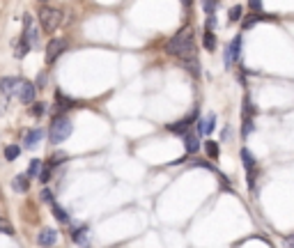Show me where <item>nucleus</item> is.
Masks as SVG:
<instances>
[{"instance_id": "obj_1", "label": "nucleus", "mask_w": 294, "mask_h": 248, "mask_svg": "<svg viewBox=\"0 0 294 248\" xmlns=\"http://www.w3.org/2000/svg\"><path fill=\"white\" fill-rule=\"evenodd\" d=\"M166 51L170 55H177V58H193L195 55V39L191 30H180L173 39L166 44Z\"/></svg>"}, {"instance_id": "obj_2", "label": "nucleus", "mask_w": 294, "mask_h": 248, "mask_svg": "<svg viewBox=\"0 0 294 248\" xmlns=\"http://www.w3.org/2000/svg\"><path fill=\"white\" fill-rule=\"evenodd\" d=\"M39 23L46 33H55L62 23V12L58 7H51V5H44L39 9Z\"/></svg>"}, {"instance_id": "obj_3", "label": "nucleus", "mask_w": 294, "mask_h": 248, "mask_svg": "<svg viewBox=\"0 0 294 248\" xmlns=\"http://www.w3.org/2000/svg\"><path fill=\"white\" fill-rule=\"evenodd\" d=\"M74 127H72V122L67 120V117H55L53 124H51V129H48V138L58 145V142H65L72 136Z\"/></svg>"}, {"instance_id": "obj_4", "label": "nucleus", "mask_w": 294, "mask_h": 248, "mask_svg": "<svg viewBox=\"0 0 294 248\" xmlns=\"http://www.w3.org/2000/svg\"><path fill=\"white\" fill-rule=\"evenodd\" d=\"M21 78L16 76H5V78H0V92L2 97H14V94H19V87H21Z\"/></svg>"}, {"instance_id": "obj_5", "label": "nucleus", "mask_w": 294, "mask_h": 248, "mask_svg": "<svg viewBox=\"0 0 294 248\" xmlns=\"http://www.w3.org/2000/svg\"><path fill=\"white\" fill-rule=\"evenodd\" d=\"M65 48H67V39H62V37L51 39V41H48V46H46V60L53 62L60 53H65Z\"/></svg>"}, {"instance_id": "obj_6", "label": "nucleus", "mask_w": 294, "mask_h": 248, "mask_svg": "<svg viewBox=\"0 0 294 248\" xmlns=\"http://www.w3.org/2000/svg\"><path fill=\"white\" fill-rule=\"evenodd\" d=\"M241 159H244V166H246V177H248V188L253 191L255 188V159L251 156L246 147L241 149Z\"/></svg>"}, {"instance_id": "obj_7", "label": "nucleus", "mask_w": 294, "mask_h": 248, "mask_svg": "<svg viewBox=\"0 0 294 248\" xmlns=\"http://www.w3.org/2000/svg\"><path fill=\"white\" fill-rule=\"evenodd\" d=\"M241 58V35L239 37H234L232 41H230V46L225 48V65L230 67L234 60H239Z\"/></svg>"}, {"instance_id": "obj_8", "label": "nucleus", "mask_w": 294, "mask_h": 248, "mask_svg": "<svg viewBox=\"0 0 294 248\" xmlns=\"http://www.w3.org/2000/svg\"><path fill=\"white\" fill-rule=\"evenodd\" d=\"M55 242H58V232H55L53 228H44L39 235H37V244H39L41 248L55 246Z\"/></svg>"}, {"instance_id": "obj_9", "label": "nucleus", "mask_w": 294, "mask_h": 248, "mask_svg": "<svg viewBox=\"0 0 294 248\" xmlns=\"http://www.w3.org/2000/svg\"><path fill=\"white\" fill-rule=\"evenodd\" d=\"M35 94H37V87H35L33 83L23 81V83H21V87H19V94H16V97H19L23 104H33V101H35Z\"/></svg>"}, {"instance_id": "obj_10", "label": "nucleus", "mask_w": 294, "mask_h": 248, "mask_svg": "<svg viewBox=\"0 0 294 248\" xmlns=\"http://www.w3.org/2000/svg\"><path fill=\"white\" fill-rule=\"evenodd\" d=\"M216 127V115L209 113L205 120H198V124H195V129H198V136H209L212 131H214Z\"/></svg>"}, {"instance_id": "obj_11", "label": "nucleus", "mask_w": 294, "mask_h": 248, "mask_svg": "<svg viewBox=\"0 0 294 248\" xmlns=\"http://www.w3.org/2000/svg\"><path fill=\"white\" fill-rule=\"evenodd\" d=\"M195 117H198V113H191V117H186V120H182V122H177V124H170V131H173V134H182V136H186L188 134V124H191V122L195 120Z\"/></svg>"}, {"instance_id": "obj_12", "label": "nucleus", "mask_w": 294, "mask_h": 248, "mask_svg": "<svg viewBox=\"0 0 294 248\" xmlns=\"http://www.w3.org/2000/svg\"><path fill=\"white\" fill-rule=\"evenodd\" d=\"M184 145H186V152H188V154H195V152L200 149V141H198V136H193V134H186V136H184Z\"/></svg>"}, {"instance_id": "obj_13", "label": "nucleus", "mask_w": 294, "mask_h": 248, "mask_svg": "<svg viewBox=\"0 0 294 248\" xmlns=\"http://www.w3.org/2000/svg\"><path fill=\"white\" fill-rule=\"evenodd\" d=\"M41 136H44V131H41V129H35V131L26 134V138H23V145H26V147H35V145L41 141Z\"/></svg>"}, {"instance_id": "obj_14", "label": "nucleus", "mask_w": 294, "mask_h": 248, "mask_svg": "<svg viewBox=\"0 0 294 248\" xmlns=\"http://www.w3.org/2000/svg\"><path fill=\"white\" fill-rule=\"evenodd\" d=\"M14 191H19V193H28V188H30V181H28L26 175H16L14 177Z\"/></svg>"}, {"instance_id": "obj_15", "label": "nucleus", "mask_w": 294, "mask_h": 248, "mask_svg": "<svg viewBox=\"0 0 294 248\" xmlns=\"http://www.w3.org/2000/svg\"><path fill=\"white\" fill-rule=\"evenodd\" d=\"M51 209H53V216H55V218H58L60 223H69V221H72V218H69V214L60 207V205H55V202H53V205H51Z\"/></svg>"}, {"instance_id": "obj_16", "label": "nucleus", "mask_w": 294, "mask_h": 248, "mask_svg": "<svg viewBox=\"0 0 294 248\" xmlns=\"http://www.w3.org/2000/svg\"><path fill=\"white\" fill-rule=\"evenodd\" d=\"M202 44H205V48H207V51H214V48H216V37H214V33H212V30H205Z\"/></svg>"}, {"instance_id": "obj_17", "label": "nucleus", "mask_w": 294, "mask_h": 248, "mask_svg": "<svg viewBox=\"0 0 294 248\" xmlns=\"http://www.w3.org/2000/svg\"><path fill=\"white\" fill-rule=\"evenodd\" d=\"M205 149H207V154L212 156V159H219V142H214V141L205 142Z\"/></svg>"}, {"instance_id": "obj_18", "label": "nucleus", "mask_w": 294, "mask_h": 248, "mask_svg": "<svg viewBox=\"0 0 294 248\" xmlns=\"http://www.w3.org/2000/svg\"><path fill=\"white\" fill-rule=\"evenodd\" d=\"M39 170H41V161H39V159H35V161H30V168H28V175H26V177L30 179V177H35V175L39 173Z\"/></svg>"}, {"instance_id": "obj_19", "label": "nucleus", "mask_w": 294, "mask_h": 248, "mask_svg": "<svg viewBox=\"0 0 294 248\" xmlns=\"http://www.w3.org/2000/svg\"><path fill=\"white\" fill-rule=\"evenodd\" d=\"M19 152H21V149L16 147V145H9V147L5 149V159H7V161H14V159L19 156Z\"/></svg>"}, {"instance_id": "obj_20", "label": "nucleus", "mask_w": 294, "mask_h": 248, "mask_svg": "<svg viewBox=\"0 0 294 248\" xmlns=\"http://www.w3.org/2000/svg\"><path fill=\"white\" fill-rule=\"evenodd\" d=\"M0 232H2V235H12V232H14L12 223L7 221V218H2V216H0Z\"/></svg>"}, {"instance_id": "obj_21", "label": "nucleus", "mask_w": 294, "mask_h": 248, "mask_svg": "<svg viewBox=\"0 0 294 248\" xmlns=\"http://www.w3.org/2000/svg\"><path fill=\"white\" fill-rule=\"evenodd\" d=\"M241 14H244V9H241L239 5H234L232 9H230V21H232V23H234V21H241V19H244Z\"/></svg>"}, {"instance_id": "obj_22", "label": "nucleus", "mask_w": 294, "mask_h": 248, "mask_svg": "<svg viewBox=\"0 0 294 248\" xmlns=\"http://www.w3.org/2000/svg\"><path fill=\"white\" fill-rule=\"evenodd\" d=\"M39 200L46 202V205H53V193H51L48 188H44V191H41V195H39Z\"/></svg>"}, {"instance_id": "obj_23", "label": "nucleus", "mask_w": 294, "mask_h": 248, "mask_svg": "<svg viewBox=\"0 0 294 248\" xmlns=\"http://www.w3.org/2000/svg\"><path fill=\"white\" fill-rule=\"evenodd\" d=\"M262 16H257V14H251V16H248V19H244V28H251V26H255V23H257V21H260Z\"/></svg>"}, {"instance_id": "obj_24", "label": "nucleus", "mask_w": 294, "mask_h": 248, "mask_svg": "<svg viewBox=\"0 0 294 248\" xmlns=\"http://www.w3.org/2000/svg\"><path fill=\"white\" fill-rule=\"evenodd\" d=\"M253 129H255L253 127V120H251V117H244V136H248Z\"/></svg>"}, {"instance_id": "obj_25", "label": "nucleus", "mask_w": 294, "mask_h": 248, "mask_svg": "<svg viewBox=\"0 0 294 248\" xmlns=\"http://www.w3.org/2000/svg\"><path fill=\"white\" fill-rule=\"evenodd\" d=\"M44 104H35V115H44Z\"/></svg>"}, {"instance_id": "obj_26", "label": "nucleus", "mask_w": 294, "mask_h": 248, "mask_svg": "<svg viewBox=\"0 0 294 248\" xmlns=\"http://www.w3.org/2000/svg\"><path fill=\"white\" fill-rule=\"evenodd\" d=\"M205 9H207V12L212 14V12L216 9V2H205Z\"/></svg>"}, {"instance_id": "obj_27", "label": "nucleus", "mask_w": 294, "mask_h": 248, "mask_svg": "<svg viewBox=\"0 0 294 248\" xmlns=\"http://www.w3.org/2000/svg\"><path fill=\"white\" fill-rule=\"evenodd\" d=\"M251 7H253V9H257V12H260V9H262V2H251Z\"/></svg>"}]
</instances>
